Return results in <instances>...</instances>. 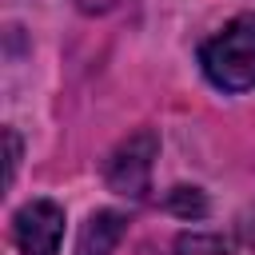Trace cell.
Here are the masks:
<instances>
[{
	"mask_svg": "<svg viewBox=\"0 0 255 255\" xmlns=\"http://www.w3.org/2000/svg\"><path fill=\"white\" fill-rule=\"evenodd\" d=\"M199 72L227 96L255 92V12L231 16L199 44Z\"/></svg>",
	"mask_w": 255,
	"mask_h": 255,
	"instance_id": "obj_1",
	"label": "cell"
},
{
	"mask_svg": "<svg viewBox=\"0 0 255 255\" xmlns=\"http://www.w3.org/2000/svg\"><path fill=\"white\" fill-rule=\"evenodd\" d=\"M155 151H159V139L155 131H135L128 135L104 163V179L112 191L128 195V199H147L151 191V167H155Z\"/></svg>",
	"mask_w": 255,
	"mask_h": 255,
	"instance_id": "obj_2",
	"label": "cell"
},
{
	"mask_svg": "<svg viewBox=\"0 0 255 255\" xmlns=\"http://www.w3.org/2000/svg\"><path fill=\"white\" fill-rule=\"evenodd\" d=\"M12 243L20 255H60L64 207L56 199H28L12 215Z\"/></svg>",
	"mask_w": 255,
	"mask_h": 255,
	"instance_id": "obj_3",
	"label": "cell"
},
{
	"mask_svg": "<svg viewBox=\"0 0 255 255\" xmlns=\"http://www.w3.org/2000/svg\"><path fill=\"white\" fill-rule=\"evenodd\" d=\"M175 255H255V203L219 231H183Z\"/></svg>",
	"mask_w": 255,
	"mask_h": 255,
	"instance_id": "obj_4",
	"label": "cell"
},
{
	"mask_svg": "<svg viewBox=\"0 0 255 255\" xmlns=\"http://www.w3.org/2000/svg\"><path fill=\"white\" fill-rule=\"evenodd\" d=\"M128 231V215L124 211H92L88 223L80 227V239H76V255H116L120 239Z\"/></svg>",
	"mask_w": 255,
	"mask_h": 255,
	"instance_id": "obj_5",
	"label": "cell"
},
{
	"mask_svg": "<svg viewBox=\"0 0 255 255\" xmlns=\"http://www.w3.org/2000/svg\"><path fill=\"white\" fill-rule=\"evenodd\" d=\"M167 207L179 211V215H203L207 211V199L199 195V187H175L171 199H167Z\"/></svg>",
	"mask_w": 255,
	"mask_h": 255,
	"instance_id": "obj_6",
	"label": "cell"
},
{
	"mask_svg": "<svg viewBox=\"0 0 255 255\" xmlns=\"http://www.w3.org/2000/svg\"><path fill=\"white\" fill-rule=\"evenodd\" d=\"M4 135H8V183H12V179H16V163H20V135H16L12 128H8Z\"/></svg>",
	"mask_w": 255,
	"mask_h": 255,
	"instance_id": "obj_7",
	"label": "cell"
},
{
	"mask_svg": "<svg viewBox=\"0 0 255 255\" xmlns=\"http://www.w3.org/2000/svg\"><path fill=\"white\" fill-rule=\"evenodd\" d=\"M72 4H76L80 12H88V16H100V12H108L116 0H72Z\"/></svg>",
	"mask_w": 255,
	"mask_h": 255,
	"instance_id": "obj_8",
	"label": "cell"
}]
</instances>
